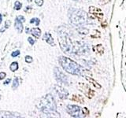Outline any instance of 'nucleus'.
Returning <instances> with one entry per match:
<instances>
[{"label":"nucleus","mask_w":126,"mask_h":118,"mask_svg":"<svg viewBox=\"0 0 126 118\" xmlns=\"http://www.w3.org/2000/svg\"><path fill=\"white\" fill-rule=\"evenodd\" d=\"M37 107L47 115H50L51 117H60V114L57 112V106H56L55 101L51 95H47L43 98H42L40 100Z\"/></svg>","instance_id":"1"},{"label":"nucleus","mask_w":126,"mask_h":118,"mask_svg":"<svg viewBox=\"0 0 126 118\" xmlns=\"http://www.w3.org/2000/svg\"><path fill=\"white\" fill-rule=\"evenodd\" d=\"M58 35L59 44H60L61 49L62 51L65 54H74V50L77 42L73 43L71 40L68 32L65 31L63 26H61L58 29Z\"/></svg>","instance_id":"2"},{"label":"nucleus","mask_w":126,"mask_h":118,"mask_svg":"<svg viewBox=\"0 0 126 118\" xmlns=\"http://www.w3.org/2000/svg\"><path fill=\"white\" fill-rule=\"evenodd\" d=\"M69 17L70 22L75 26H82L89 23L88 16L85 11L80 9L72 8L69 10Z\"/></svg>","instance_id":"3"},{"label":"nucleus","mask_w":126,"mask_h":118,"mask_svg":"<svg viewBox=\"0 0 126 118\" xmlns=\"http://www.w3.org/2000/svg\"><path fill=\"white\" fill-rule=\"evenodd\" d=\"M58 62L60 63L61 66L66 71L67 73L73 75H80L82 73L81 66L79 65L77 63L70 58H66L64 56L59 57Z\"/></svg>","instance_id":"4"},{"label":"nucleus","mask_w":126,"mask_h":118,"mask_svg":"<svg viewBox=\"0 0 126 118\" xmlns=\"http://www.w3.org/2000/svg\"><path fill=\"white\" fill-rule=\"evenodd\" d=\"M68 113L73 117H84L85 116V113L84 112V109H82L80 106L75 105H68L66 107Z\"/></svg>","instance_id":"5"},{"label":"nucleus","mask_w":126,"mask_h":118,"mask_svg":"<svg viewBox=\"0 0 126 118\" xmlns=\"http://www.w3.org/2000/svg\"><path fill=\"white\" fill-rule=\"evenodd\" d=\"M54 73L56 80H57L58 81L68 85V77L66 76L65 75L58 69V68H54Z\"/></svg>","instance_id":"6"},{"label":"nucleus","mask_w":126,"mask_h":118,"mask_svg":"<svg viewBox=\"0 0 126 118\" xmlns=\"http://www.w3.org/2000/svg\"><path fill=\"white\" fill-rule=\"evenodd\" d=\"M0 117L1 118H16V117H21L20 113H15V112H10V111H5V110H1L0 111Z\"/></svg>","instance_id":"7"},{"label":"nucleus","mask_w":126,"mask_h":118,"mask_svg":"<svg viewBox=\"0 0 126 118\" xmlns=\"http://www.w3.org/2000/svg\"><path fill=\"white\" fill-rule=\"evenodd\" d=\"M26 33L32 34L36 38H40V35H41V30L38 28H32V29H29V28H26Z\"/></svg>","instance_id":"8"},{"label":"nucleus","mask_w":126,"mask_h":118,"mask_svg":"<svg viewBox=\"0 0 126 118\" xmlns=\"http://www.w3.org/2000/svg\"><path fill=\"white\" fill-rule=\"evenodd\" d=\"M55 91H57V93L59 95V97H60L61 98H67L68 92L66 91L64 88H62L61 87H58V86H56Z\"/></svg>","instance_id":"9"},{"label":"nucleus","mask_w":126,"mask_h":118,"mask_svg":"<svg viewBox=\"0 0 126 118\" xmlns=\"http://www.w3.org/2000/svg\"><path fill=\"white\" fill-rule=\"evenodd\" d=\"M43 40H45L48 44H50L51 46H54L55 43H54V39L53 37L51 36V35L48 32H46L43 35Z\"/></svg>","instance_id":"10"},{"label":"nucleus","mask_w":126,"mask_h":118,"mask_svg":"<svg viewBox=\"0 0 126 118\" xmlns=\"http://www.w3.org/2000/svg\"><path fill=\"white\" fill-rule=\"evenodd\" d=\"M14 26H15V28L17 30L19 33H21L23 32V22L21 21H20L17 17H16L15 19V22H14Z\"/></svg>","instance_id":"11"},{"label":"nucleus","mask_w":126,"mask_h":118,"mask_svg":"<svg viewBox=\"0 0 126 118\" xmlns=\"http://www.w3.org/2000/svg\"><path fill=\"white\" fill-rule=\"evenodd\" d=\"M18 68H19V65H18V63H17V62L11 63V65H10V69L12 72H15V71L18 69Z\"/></svg>","instance_id":"12"},{"label":"nucleus","mask_w":126,"mask_h":118,"mask_svg":"<svg viewBox=\"0 0 126 118\" xmlns=\"http://www.w3.org/2000/svg\"><path fill=\"white\" fill-rule=\"evenodd\" d=\"M19 86V80L18 78L16 77L14 78V80H13V85H12V88L13 89H17Z\"/></svg>","instance_id":"13"},{"label":"nucleus","mask_w":126,"mask_h":118,"mask_svg":"<svg viewBox=\"0 0 126 118\" xmlns=\"http://www.w3.org/2000/svg\"><path fill=\"white\" fill-rule=\"evenodd\" d=\"M22 7V4L18 1H16L14 3V6H13V8L15 10H20Z\"/></svg>","instance_id":"14"},{"label":"nucleus","mask_w":126,"mask_h":118,"mask_svg":"<svg viewBox=\"0 0 126 118\" xmlns=\"http://www.w3.org/2000/svg\"><path fill=\"white\" fill-rule=\"evenodd\" d=\"M30 23L31 24H35L36 26H38L40 24V19L36 18V17H35V18H32L30 20Z\"/></svg>","instance_id":"15"},{"label":"nucleus","mask_w":126,"mask_h":118,"mask_svg":"<svg viewBox=\"0 0 126 118\" xmlns=\"http://www.w3.org/2000/svg\"><path fill=\"white\" fill-rule=\"evenodd\" d=\"M32 61H33V59H32V58L31 56H29V55L25 56V62H26L27 63H31V62H32Z\"/></svg>","instance_id":"16"},{"label":"nucleus","mask_w":126,"mask_h":118,"mask_svg":"<svg viewBox=\"0 0 126 118\" xmlns=\"http://www.w3.org/2000/svg\"><path fill=\"white\" fill-rule=\"evenodd\" d=\"M20 55V51H13L12 54H11V56L13 58H15V57Z\"/></svg>","instance_id":"17"},{"label":"nucleus","mask_w":126,"mask_h":118,"mask_svg":"<svg viewBox=\"0 0 126 118\" xmlns=\"http://www.w3.org/2000/svg\"><path fill=\"white\" fill-rule=\"evenodd\" d=\"M36 4L39 6H42L43 4V0H36Z\"/></svg>","instance_id":"18"},{"label":"nucleus","mask_w":126,"mask_h":118,"mask_svg":"<svg viewBox=\"0 0 126 118\" xmlns=\"http://www.w3.org/2000/svg\"><path fill=\"white\" fill-rule=\"evenodd\" d=\"M28 41H29V43H30L32 46V45L35 43V40H34V39H33L32 38V37H29V38H28Z\"/></svg>","instance_id":"19"},{"label":"nucleus","mask_w":126,"mask_h":118,"mask_svg":"<svg viewBox=\"0 0 126 118\" xmlns=\"http://www.w3.org/2000/svg\"><path fill=\"white\" fill-rule=\"evenodd\" d=\"M6 76V74L5 73H3V72L0 73V80H3Z\"/></svg>","instance_id":"20"},{"label":"nucleus","mask_w":126,"mask_h":118,"mask_svg":"<svg viewBox=\"0 0 126 118\" xmlns=\"http://www.w3.org/2000/svg\"><path fill=\"white\" fill-rule=\"evenodd\" d=\"M17 18H18L20 21H21L23 23L24 22V21H25V18H24V17L23 16H17Z\"/></svg>","instance_id":"21"},{"label":"nucleus","mask_w":126,"mask_h":118,"mask_svg":"<svg viewBox=\"0 0 126 118\" xmlns=\"http://www.w3.org/2000/svg\"><path fill=\"white\" fill-rule=\"evenodd\" d=\"M10 25V21H6L5 23V28H8Z\"/></svg>","instance_id":"22"},{"label":"nucleus","mask_w":126,"mask_h":118,"mask_svg":"<svg viewBox=\"0 0 126 118\" xmlns=\"http://www.w3.org/2000/svg\"><path fill=\"white\" fill-rule=\"evenodd\" d=\"M10 81H11V80H10V79H7V80H6V81L4 82V84H5V85L8 84L10 83Z\"/></svg>","instance_id":"23"},{"label":"nucleus","mask_w":126,"mask_h":118,"mask_svg":"<svg viewBox=\"0 0 126 118\" xmlns=\"http://www.w3.org/2000/svg\"><path fill=\"white\" fill-rule=\"evenodd\" d=\"M2 14H0V24L2 23Z\"/></svg>","instance_id":"24"},{"label":"nucleus","mask_w":126,"mask_h":118,"mask_svg":"<svg viewBox=\"0 0 126 118\" xmlns=\"http://www.w3.org/2000/svg\"><path fill=\"white\" fill-rule=\"evenodd\" d=\"M27 1L29 2H32V0H27Z\"/></svg>","instance_id":"25"}]
</instances>
